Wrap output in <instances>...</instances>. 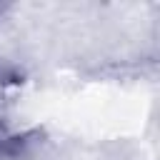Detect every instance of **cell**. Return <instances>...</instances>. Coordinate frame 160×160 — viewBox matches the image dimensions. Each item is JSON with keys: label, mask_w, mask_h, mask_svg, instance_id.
I'll list each match as a JSON object with an SVG mask.
<instances>
[{"label": "cell", "mask_w": 160, "mask_h": 160, "mask_svg": "<svg viewBox=\"0 0 160 160\" xmlns=\"http://www.w3.org/2000/svg\"><path fill=\"white\" fill-rule=\"evenodd\" d=\"M5 10H8V5H0V18L5 15Z\"/></svg>", "instance_id": "1"}]
</instances>
